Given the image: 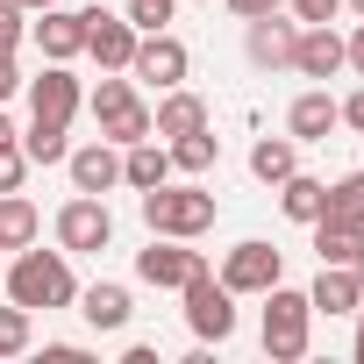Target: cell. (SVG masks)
Masks as SVG:
<instances>
[{"mask_svg": "<svg viewBox=\"0 0 364 364\" xmlns=\"http://www.w3.org/2000/svg\"><path fill=\"white\" fill-rule=\"evenodd\" d=\"M8 300L15 307H29V314H58V307H72L79 300V279H72V250H15V264H8Z\"/></svg>", "mask_w": 364, "mask_h": 364, "instance_id": "cell-1", "label": "cell"}, {"mask_svg": "<svg viewBox=\"0 0 364 364\" xmlns=\"http://www.w3.org/2000/svg\"><path fill=\"white\" fill-rule=\"evenodd\" d=\"M215 215H222V200L208 193V186H150L143 193V222H150V236H186V243H200L208 229H215Z\"/></svg>", "mask_w": 364, "mask_h": 364, "instance_id": "cell-2", "label": "cell"}, {"mask_svg": "<svg viewBox=\"0 0 364 364\" xmlns=\"http://www.w3.org/2000/svg\"><path fill=\"white\" fill-rule=\"evenodd\" d=\"M257 300H264V357H279V364L307 357V336H314V300H307V293H293L286 279H279L272 293H257Z\"/></svg>", "mask_w": 364, "mask_h": 364, "instance_id": "cell-3", "label": "cell"}, {"mask_svg": "<svg viewBox=\"0 0 364 364\" xmlns=\"http://www.w3.org/2000/svg\"><path fill=\"white\" fill-rule=\"evenodd\" d=\"M178 300H186V328L200 343H229L236 336V293L215 279V272H193L186 286H178Z\"/></svg>", "mask_w": 364, "mask_h": 364, "instance_id": "cell-4", "label": "cell"}, {"mask_svg": "<svg viewBox=\"0 0 364 364\" xmlns=\"http://www.w3.org/2000/svg\"><path fill=\"white\" fill-rule=\"evenodd\" d=\"M58 243H65L72 257H93V250H107V243H114L107 193H72V200L58 208Z\"/></svg>", "mask_w": 364, "mask_h": 364, "instance_id": "cell-5", "label": "cell"}, {"mask_svg": "<svg viewBox=\"0 0 364 364\" xmlns=\"http://www.w3.org/2000/svg\"><path fill=\"white\" fill-rule=\"evenodd\" d=\"M215 279H222L236 300H243V293H272V286L286 279V250H272L264 236H243V243L222 257V272H215Z\"/></svg>", "mask_w": 364, "mask_h": 364, "instance_id": "cell-6", "label": "cell"}, {"mask_svg": "<svg viewBox=\"0 0 364 364\" xmlns=\"http://www.w3.org/2000/svg\"><path fill=\"white\" fill-rule=\"evenodd\" d=\"M193 272H208V257H200L186 236H150V250H136V279L157 286V293H178Z\"/></svg>", "mask_w": 364, "mask_h": 364, "instance_id": "cell-7", "label": "cell"}, {"mask_svg": "<svg viewBox=\"0 0 364 364\" xmlns=\"http://www.w3.org/2000/svg\"><path fill=\"white\" fill-rule=\"evenodd\" d=\"M186 72H193V58H186V43H178L171 29H150V36H136V58H129V79H143V86L171 93V86H186Z\"/></svg>", "mask_w": 364, "mask_h": 364, "instance_id": "cell-8", "label": "cell"}, {"mask_svg": "<svg viewBox=\"0 0 364 364\" xmlns=\"http://www.w3.org/2000/svg\"><path fill=\"white\" fill-rule=\"evenodd\" d=\"M293 43H300V22H286L279 8L243 22V50H250L257 72H293Z\"/></svg>", "mask_w": 364, "mask_h": 364, "instance_id": "cell-9", "label": "cell"}, {"mask_svg": "<svg viewBox=\"0 0 364 364\" xmlns=\"http://www.w3.org/2000/svg\"><path fill=\"white\" fill-rule=\"evenodd\" d=\"M29 36H36L43 65H72L86 50V8H43V15H29Z\"/></svg>", "mask_w": 364, "mask_h": 364, "instance_id": "cell-10", "label": "cell"}, {"mask_svg": "<svg viewBox=\"0 0 364 364\" xmlns=\"http://www.w3.org/2000/svg\"><path fill=\"white\" fill-rule=\"evenodd\" d=\"M86 58L100 72H129L136 58V22L129 15H107V8H86Z\"/></svg>", "mask_w": 364, "mask_h": 364, "instance_id": "cell-11", "label": "cell"}, {"mask_svg": "<svg viewBox=\"0 0 364 364\" xmlns=\"http://www.w3.org/2000/svg\"><path fill=\"white\" fill-rule=\"evenodd\" d=\"M29 86V114H43V122H72L79 107H86V86L72 79V65H43L36 79H22Z\"/></svg>", "mask_w": 364, "mask_h": 364, "instance_id": "cell-12", "label": "cell"}, {"mask_svg": "<svg viewBox=\"0 0 364 364\" xmlns=\"http://www.w3.org/2000/svg\"><path fill=\"white\" fill-rule=\"evenodd\" d=\"M65 171H72V193H107V186H122V150L107 136H93V143L65 150Z\"/></svg>", "mask_w": 364, "mask_h": 364, "instance_id": "cell-13", "label": "cell"}, {"mask_svg": "<svg viewBox=\"0 0 364 364\" xmlns=\"http://www.w3.org/2000/svg\"><path fill=\"white\" fill-rule=\"evenodd\" d=\"M293 72H300V79H336V72H343V36H336L328 22H300Z\"/></svg>", "mask_w": 364, "mask_h": 364, "instance_id": "cell-14", "label": "cell"}, {"mask_svg": "<svg viewBox=\"0 0 364 364\" xmlns=\"http://www.w3.org/2000/svg\"><path fill=\"white\" fill-rule=\"evenodd\" d=\"M79 314H86V328L114 336V328H129L136 300H129V286H122V279H93V286H79Z\"/></svg>", "mask_w": 364, "mask_h": 364, "instance_id": "cell-15", "label": "cell"}, {"mask_svg": "<svg viewBox=\"0 0 364 364\" xmlns=\"http://www.w3.org/2000/svg\"><path fill=\"white\" fill-rule=\"evenodd\" d=\"M328 129H336V100H328V86H307L286 107V136L293 143H328Z\"/></svg>", "mask_w": 364, "mask_h": 364, "instance_id": "cell-16", "label": "cell"}, {"mask_svg": "<svg viewBox=\"0 0 364 364\" xmlns=\"http://www.w3.org/2000/svg\"><path fill=\"white\" fill-rule=\"evenodd\" d=\"M150 129L171 143V136H193V129H208V100L200 93H186V86H171L157 107H150Z\"/></svg>", "mask_w": 364, "mask_h": 364, "instance_id": "cell-17", "label": "cell"}, {"mask_svg": "<svg viewBox=\"0 0 364 364\" xmlns=\"http://www.w3.org/2000/svg\"><path fill=\"white\" fill-rule=\"evenodd\" d=\"M307 300H314V314H357L364 286H357V272H350V264H321V272H314V286H307Z\"/></svg>", "mask_w": 364, "mask_h": 364, "instance_id": "cell-18", "label": "cell"}, {"mask_svg": "<svg viewBox=\"0 0 364 364\" xmlns=\"http://www.w3.org/2000/svg\"><path fill=\"white\" fill-rule=\"evenodd\" d=\"M279 215L286 222H321L328 215V178H307V171H293V178H279Z\"/></svg>", "mask_w": 364, "mask_h": 364, "instance_id": "cell-19", "label": "cell"}, {"mask_svg": "<svg viewBox=\"0 0 364 364\" xmlns=\"http://www.w3.org/2000/svg\"><path fill=\"white\" fill-rule=\"evenodd\" d=\"M164 178H171V150H164L157 136H143V143H129V150H122V186L150 193V186H164Z\"/></svg>", "mask_w": 364, "mask_h": 364, "instance_id": "cell-20", "label": "cell"}, {"mask_svg": "<svg viewBox=\"0 0 364 364\" xmlns=\"http://www.w3.org/2000/svg\"><path fill=\"white\" fill-rule=\"evenodd\" d=\"M43 236V215L29 193H0V250H29Z\"/></svg>", "mask_w": 364, "mask_h": 364, "instance_id": "cell-21", "label": "cell"}, {"mask_svg": "<svg viewBox=\"0 0 364 364\" xmlns=\"http://www.w3.org/2000/svg\"><path fill=\"white\" fill-rule=\"evenodd\" d=\"M300 171V143L293 136H257L250 143V178H264V186H279V178Z\"/></svg>", "mask_w": 364, "mask_h": 364, "instance_id": "cell-22", "label": "cell"}, {"mask_svg": "<svg viewBox=\"0 0 364 364\" xmlns=\"http://www.w3.org/2000/svg\"><path fill=\"white\" fill-rule=\"evenodd\" d=\"M314 229V250H321V264H357L364 257V229L357 222H336V215H321V222H307Z\"/></svg>", "mask_w": 364, "mask_h": 364, "instance_id": "cell-23", "label": "cell"}, {"mask_svg": "<svg viewBox=\"0 0 364 364\" xmlns=\"http://www.w3.org/2000/svg\"><path fill=\"white\" fill-rule=\"evenodd\" d=\"M171 171H215L222 164V136L215 129H193V136H171Z\"/></svg>", "mask_w": 364, "mask_h": 364, "instance_id": "cell-24", "label": "cell"}, {"mask_svg": "<svg viewBox=\"0 0 364 364\" xmlns=\"http://www.w3.org/2000/svg\"><path fill=\"white\" fill-rule=\"evenodd\" d=\"M65 129H72V122H43V114H36L15 143H22V157H29V164H65V150H72V143H65Z\"/></svg>", "mask_w": 364, "mask_h": 364, "instance_id": "cell-25", "label": "cell"}, {"mask_svg": "<svg viewBox=\"0 0 364 364\" xmlns=\"http://www.w3.org/2000/svg\"><path fill=\"white\" fill-rule=\"evenodd\" d=\"M129 100H136V79H129V72H100V86L86 93V107H93V122H107V114H122Z\"/></svg>", "mask_w": 364, "mask_h": 364, "instance_id": "cell-26", "label": "cell"}, {"mask_svg": "<svg viewBox=\"0 0 364 364\" xmlns=\"http://www.w3.org/2000/svg\"><path fill=\"white\" fill-rule=\"evenodd\" d=\"M100 136H107L114 150H129V143H143V136H157V129H150V107H143V100H129L122 114H107V122H100Z\"/></svg>", "mask_w": 364, "mask_h": 364, "instance_id": "cell-27", "label": "cell"}, {"mask_svg": "<svg viewBox=\"0 0 364 364\" xmlns=\"http://www.w3.org/2000/svg\"><path fill=\"white\" fill-rule=\"evenodd\" d=\"M29 343H36V314L29 307H0V357H29Z\"/></svg>", "mask_w": 364, "mask_h": 364, "instance_id": "cell-28", "label": "cell"}, {"mask_svg": "<svg viewBox=\"0 0 364 364\" xmlns=\"http://www.w3.org/2000/svg\"><path fill=\"white\" fill-rule=\"evenodd\" d=\"M328 215L364 229V171H343V178H328Z\"/></svg>", "mask_w": 364, "mask_h": 364, "instance_id": "cell-29", "label": "cell"}, {"mask_svg": "<svg viewBox=\"0 0 364 364\" xmlns=\"http://www.w3.org/2000/svg\"><path fill=\"white\" fill-rule=\"evenodd\" d=\"M178 15V0H129V22H136V36H150V29H164Z\"/></svg>", "mask_w": 364, "mask_h": 364, "instance_id": "cell-30", "label": "cell"}, {"mask_svg": "<svg viewBox=\"0 0 364 364\" xmlns=\"http://www.w3.org/2000/svg\"><path fill=\"white\" fill-rule=\"evenodd\" d=\"M22 178H29V157H22V143H0V193H22Z\"/></svg>", "mask_w": 364, "mask_h": 364, "instance_id": "cell-31", "label": "cell"}, {"mask_svg": "<svg viewBox=\"0 0 364 364\" xmlns=\"http://www.w3.org/2000/svg\"><path fill=\"white\" fill-rule=\"evenodd\" d=\"M29 36V15L15 8V0H0V58H15V43Z\"/></svg>", "mask_w": 364, "mask_h": 364, "instance_id": "cell-32", "label": "cell"}, {"mask_svg": "<svg viewBox=\"0 0 364 364\" xmlns=\"http://www.w3.org/2000/svg\"><path fill=\"white\" fill-rule=\"evenodd\" d=\"M336 122H343V129H357V136H364V86H357V93H350V100H336Z\"/></svg>", "mask_w": 364, "mask_h": 364, "instance_id": "cell-33", "label": "cell"}, {"mask_svg": "<svg viewBox=\"0 0 364 364\" xmlns=\"http://www.w3.org/2000/svg\"><path fill=\"white\" fill-rule=\"evenodd\" d=\"M343 72H357V79H364V22L343 36Z\"/></svg>", "mask_w": 364, "mask_h": 364, "instance_id": "cell-34", "label": "cell"}, {"mask_svg": "<svg viewBox=\"0 0 364 364\" xmlns=\"http://www.w3.org/2000/svg\"><path fill=\"white\" fill-rule=\"evenodd\" d=\"M222 8H229V15H243V22H250V15H272V8H286V0H222Z\"/></svg>", "mask_w": 364, "mask_h": 364, "instance_id": "cell-35", "label": "cell"}, {"mask_svg": "<svg viewBox=\"0 0 364 364\" xmlns=\"http://www.w3.org/2000/svg\"><path fill=\"white\" fill-rule=\"evenodd\" d=\"M15 93H22V72H15V58H0V107H8Z\"/></svg>", "mask_w": 364, "mask_h": 364, "instance_id": "cell-36", "label": "cell"}, {"mask_svg": "<svg viewBox=\"0 0 364 364\" xmlns=\"http://www.w3.org/2000/svg\"><path fill=\"white\" fill-rule=\"evenodd\" d=\"M350 350H357V364H364V300H357V343H350Z\"/></svg>", "mask_w": 364, "mask_h": 364, "instance_id": "cell-37", "label": "cell"}, {"mask_svg": "<svg viewBox=\"0 0 364 364\" xmlns=\"http://www.w3.org/2000/svg\"><path fill=\"white\" fill-rule=\"evenodd\" d=\"M15 8H22V15H43V8H58V0H15Z\"/></svg>", "mask_w": 364, "mask_h": 364, "instance_id": "cell-38", "label": "cell"}, {"mask_svg": "<svg viewBox=\"0 0 364 364\" xmlns=\"http://www.w3.org/2000/svg\"><path fill=\"white\" fill-rule=\"evenodd\" d=\"M15 136H22V129H15V122H8V107H0V143H15Z\"/></svg>", "mask_w": 364, "mask_h": 364, "instance_id": "cell-39", "label": "cell"}, {"mask_svg": "<svg viewBox=\"0 0 364 364\" xmlns=\"http://www.w3.org/2000/svg\"><path fill=\"white\" fill-rule=\"evenodd\" d=\"M343 8H350V15H357V22H364V0H343Z\"/></svg>", "mask_w": 364, "mask_h": 364, "instance_id": "cell-40", "label": "cell"}, {"mask_svg": "<svg viewBox=\"0 0 364 364\" xmlns=\"http://www.w3.org/2000/svg\"><path fill=\"white\" fill-rule=\"evenodd\" d=\"M350 272H357V286H364V257H357V264H350Z\"/></svg>", "mask_w": 364, "mask_h": 364, "instance_id": "cell-41", "label": "cell"}, {"mask_svg": "<svg viewBox=\"0 0 364 364\" xmlns=\"http://www.w3.org/2000/svg\"><path fill=\"white\" fill-rule=\"evenodd\" d=\"M193 8H215V0H193Z\"/></svg>", "mask_w": 364, "mask_h": 364, "instance_id": "cell-42", "label": "cell"}]
</instances>
